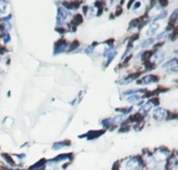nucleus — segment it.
<instances>
[{
    "label": "nucleus",
    "instance_id": "2eb2a0df",
    "mask_svg": "<svg viewBox=\"0 0 178 170\" xmlns=\"http://www.w3.org/2000/svg\"><path fill=\"white\" fill-rule=\"evenodd\" d=\"M176 18H177V11H175V12H174V14L171 15V19H170L171 22H174L175 20H176Z\"/></svg>",
    "mask_w": 178,
    "mask_h": 170
},
{
    "label": "nucleus",
    "instance_id": "ddd939ff",
    "mask_svg": "<svg viewBox=\"0 0 178 170\" xmlns=\"http://www.w3.org/2000/svg\"><path fill=\"white\" fill-rule=\"evenodd\" d=\"M152 43H153V39H152V38H150V39H147V41H146V42L144 43V44H142V48H146V46L150 45Z\"/></svg>",
    "mask_w": 178,
    "mask_h": 170
},
{
    "label": "nucleus",
    "instance_id": "f3484780",
    "mask_svg": "<svg viewBox=\"0 0 178 170\" xmlns=\"http://www.w3.org/2000/svg\"><path fill=\"white\" fill-rule=\"evenodd\" d=\"M139 6H140V3H136V4L134 5V7H133V8H134V9H138V8H139Z\"/></svg>",
    "mask_w": 178,
    "mask_h": 170
},
{
    "label": "nucleus",
    "instance_id": "4468645a",
    "mask_svg": "<svg viewBox=\"0 0 178 170\" xmlns=\"http://www.w3.org/2000/svg\"><path fill=\"white\" fill-rule=\"evenodd\" d=\"M159 3L162 7H165V6L168 5V0H159Z\"/></svg>",
    "mask_w": 178,
    "mask_h": 170
},
{
    "label": "nucleus",
    "instance_id": "20e7f679",
    "mask_svg": "<svg viewBox=\"0 0 178 170\" xmlns=\"http://www.w3.org/2000/svg\"><path fill=\"white\" fill-rule=\"evenodd\" d=\"M163 67L167 68V70H172L174 72H176L177 71V59H172V60L168 61L167 64H164Z\"/></svg>",
    "mask_w": 178,
    "mask_h": 170
},
{
    "label": "nucleus",
    "instance_id": "39448f33",
    "mask_svg": "<svg viewBox=\"0 0 178 170\" xmlns=\"http://www.w3.org/2000/svg\"><path fill=\"white\" fill-rule=\"evenodd\" d=\"M153 106H154V103H153L152 101H149V102L145 103L144 106H142V108H141V110H140V113H144V115H145V113L148 112L149 110L152 109Z\"/></svg>",
    "mask_w": 178,
    "mask_h": 170
},
{
    "label": "nucleus",
    "instance_id": "f8f14e48",
    "mask_svg": "<svg viewBox=\"0 0 178 170\" xmlns=\"http://www.w3.org/2000/svg\"><path fill=\"white\" fill-rule=\"evenodd\" d=\"M66 145H67L66 142H56V144L53 145V149H60V148H63Z\"/></svg>",
    "mask_w": 178,
    "mask_h": 170
},
{
    "label": "nucleus",
    "instance_id": "423d86ee",
    "mask_svg": "<svg viewBox=\"0 0 178 170\" xmlns=\"http://www.w3.org/2000/svg\"><path fill=\"white\" fill-rule=\"evenodd\" d=\"M154 80H156L155 76H153V75H147V76H145V78H142V79H141L140 81H138V82L141 83V85H147V83L153 82Z\"/></svg>",
    "mask_w": 178,
    "mask_h": 170
},
{
    "label": "nucleus",
    "instance_id": "9d476101",
    "mask_svg": "<svg viewBox=\"0 0 178 170\" xmlns=\"http://www.w3.org/2000/svg\"><path fill=\"white\" fill-rule=\"evenodd\" d=\"M159 29V24L157 23H153L152 26L149 27V34H155Z\"/></svg>",
    "mask_w": 178,
    "mask_h": 170
},
{
    "label": "nucleus",
    "instance_id": "dca6fc26",
    "mask_svg": "<svg viewBox=\"0 0 178 170\" xmlns=\"http://www.w3.org/2000/svg\"><path fill=\"white\" fill-rule=\"evenodd\" d=\"M48 170H57V167L53 166L52 163H50V164H49V168H48Z\"/></svg>",
    "mask_w": 178,
    "mask_h": 170
},
{
    "label": "nucleus",
    "instance_id": "7ed1b4c3",
    "mask_svg": "<svg viewBox=\"0 0 178 170\" xmlns=\"http://www.w3.org/2000/svg\"><path fill=\"white\" fill-rule=\"evenodd\" d=\"M168 155H169V153H168L167 151L157 149V151H155V153H154V157L156 159V161H164V160H167Z\"/></svg>",
    "mask_w": 178,
    "mask_h": 170
},
{
    "label": "nucleus",
    "instance_id": "9b49d317",
    "mask_svg": "<svg viewBox=\"0 0 178 170\" xmlns=\"http://www.w3.org/2000/svg\"><path fill=\"white\" fill-rule=\"evenodd\" d=\"M140 100V95H132V96H130L129 98H127V101H129L130 103H134L136 102V101H139Z\"/></svg>",
    "mask_w": 178,
    "mask_h": 170
},
{
    "label": "nucleus",
    "instance_id": "6e6552de",
    "mask_svg": "<svg viewBox=\"0 0 178 170\" xmlns=\"http://www.w3.org/2000/svg\"><path fill=\"white\" fill-rule=\"evenodd\" d=\"M163 57H164V54H163V52H159V53H156L155 54V60H154V63L155 64H159V63H161L162 61V59H163Z\"/></svg>",
    "mask_w": 178,
    "mask_h": 170
},
{
    "label": "nucleus",
    "instance_id": "1a4fd4ad",
    "mask_svg": "<svg viewBox=\"0 0 178 170\" xmlns=\"http://www.w3.org/2000/svg\"><path fill=\"white\" fill-rule=\"evenodd\" d=\"M124 121V116L123 115H120V116H116V117L112 119V123H114V124H121Z\"/></svg>",
    "mask_w": 178,
    "mask_h": 170
},
{
    "label": "nucleus",
    "instance_id": "f03ea898",
    "mask_svg": "<svg viewBox=\"0 0 178 170\" xmlns=\"http://www.w3.org/2000/svg\"><path fill=\"white\" fill-rule=\"evenodd\" d=\"M154 118H155L157 121H163L164 118L167 117V111H165V109H163V108H156L155 110H154Z\"/></svg>",
    "mask_w": 178,
    "mask_h": 170
},
{
    "label": "nucleus",
    "instance_id": "0eeeda50",
    "mask_svg": "<svg viewBox=\"0 0 178 170\" xmlns=\"http://www.w3.org/2000/svg\"><path fill=\"white\" fill-rule=\"evenodd\" d=\"M7 6H8V4L6 1H0V13H1V14L6 13V11H7Z\"/></svg>",
    "mask_w": 178,
    "mask_h": 170
},
{
    "label": "nucleus",
    "instance_id": "f257e3e1",
    "mask_svg": "<svg viewBox=\"0 0 178 170\" xmlns=\"http://www.w3.org/2000/svg\"><path fill=\"white\" fill-rule=\"evenodd\" d=\"M141 166V162L139 159H136V157H133V159H130L127 162H126V170H136L139 167Z\"/></svg>",
    "mask_w": 178,
    "mask_h": 170
}]
</instances>
